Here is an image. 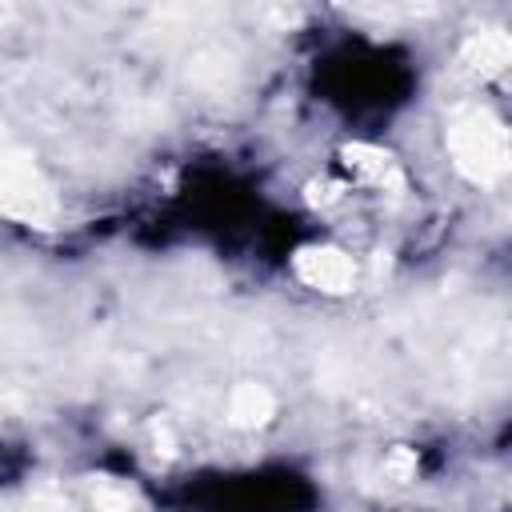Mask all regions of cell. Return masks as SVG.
Wrapping results in <instances>:
<instances>
[{
  "label": "cell",
  "instance_id": "1",
  "mask_svg": "<svg viewBox=\"0 0 512 512\" xmlns=\"http://www.w3.org/2000/svg\"><path fill=\"white\" fill-rule=\"evenodd\" d=\"M448 152L464 180L496 184L508 172V128L488 108H464L448 124Z\"/></svg>",
  "mask_w": 512,
  "mask_h": 512
},
{
  "label": "cell",
  "instance_id": "2",
  "mask_svg": "<svg viewBox=\"0 0 512 512\" xmlns=\"http://www.w3.org/2000/svg\"><path fill=\"white\" fill-rule=\"evenodd\" d=\"M0 212L32 224V228H52L56 224V196L44 172L28 152H4L0 156Z\"/></svg>",
  "mask_w": 512,
  "mask_h": 512
},
{
  "label": "cell",
  "instance_id": "3",
  "mask_svg": "<svg viewBox=\"0 0 512 512\" xmlns=\"http://www.w3.org/2000/svg\"><path fill=\"white\" fill-rule=\"evenodd\" d=\"M292 268L296 276L316 288V292H328V296H344L356 288V264L348 252L332 248V244H308L292 256Z\"/></svg>",
  "mask_w": 512,
  "mask_h": 512
},
{
  "label": "cell",
  "instance_id": "4",
  "mask_svg": "<svg viewBox=\"0 0 512 512\" xmlns=\"http://www.w3.org/2000/svg\"><path fill=\"white\" fill-rule=\"evenodd\" d=\"M460 56H464V64H468L472 72H480V76H500V72L512 64V36H508L504 28H484V32H476V36L464 40Z\"/></svg>",
  "mask_w": 512,
  "mask_h": 512
},
{
  "label": "cell",
  "instance_id": "5",
  "mask_svg": "<svg viewBox=\"0 0 512 512\" xmlns=\"http://www.w3.org/2000/svg\"><path fill=\"white\" fill-rule=\"evenodd\" d=\"M272 416H276V396L264 384L244 380V384L232 388V396H228V420L236 428H264Z\"/></svg>",
  "mask_w": 512,
  "mask_h": 512
},
{
  "label": "cell",
  "instance_id": "6",
  "mask_svg": "<svg viewBox=\"0 0 512 512\" xmlns=\"http://www.w3.org/2000/svg\"><path fill=\"white\" fill-rule=\"evenodd\" d=\"M340 156H344V164H348L356 176H364L368 184L404 188L400 168H396V160H392L384 148H372V144H344V148H340Z\"/></svg>",
  "mask_w": 512,
  "mask_h": 512
},
{
  "label": "cell",
  "instance_id": "7",
  "mask_svg": "<svg viewBox=\"0 0 512 512\" xmlns=\"http://www.w3.org/2000/svg\"><path fill=\"white\" fill-rule=\"evenodd\" d=\"M92 508L96 512H132L136 508V492L132 488H124V484H116V480H96L92 484Z\"/></svg>",
  "mask_w": 512,
  "mask_h": 512
},
{
  "label": "cell",
  "instance_id": "8",
  "mask_svg": "<svg viewBox=\"0 0 512 512\" xmlns=\"http://www.w3.org/2000/svg\"><path fill=\"white\" fill-rule=\"evenodd\" d=\"M416 468H420L416 448H404V444H396V448L388 452V460H384V472H388L392 480H400V484H408V480L416 476Z\"/></svg>",
  "mask_w": 512,
  "mask_h": 512
},
{
  "label": "cell",
  "instance_id": "9",
  "mask_svg": "<svg viewBox=\"0 0 512 512\" xmlns=\"http://www.w3.org/2000/svg\"><path fill=\"white\" fill-rule=\"evenodd\" d=\"M304 192H308V204L324 208V204H336V200H340L344 184H336V180H312V184H308Z\"/></svg>",
  "mask_w": 512,
  "mask_h": 512
},
{
  "label": "cell",
  "instance_id": "10",
  "mask_svg": "<svg viewBox=\"0 0 512 512\" xmlns=\"http://www.w3.org/2000/svg\"><path fill=\"white\" fill-rule=\"evenodd\" d=\"M152 444H156V456H176V436L168 432V424H152Z\"/></svg>",
  "mask_w": 512,
  "mask_h": 512
},
{
  "label": "cell",
  "instance_id": "11",
  "mask_svg": "<svg viewBox=\"0 0 512 512\" xmlns=\"http://www.w3.org/2000/svg\"><path fill=\"white\" fill-rule=\"evenodd\" d=\"M28 512H52V508H48L44 500H32V504H28Z\"/></svg>",
  "mask_w": 512,
  "mask_h": 512
}]
</instances>
